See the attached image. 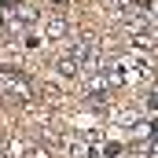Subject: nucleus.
Segmentation results:
<instances>
[{"label": "nucleus", "mask_w": 158, "mask_h": 158, "mask_svg": "<svg viewBox=\"0 0 158 158\" xmlns=\"http://www.w3.org/2000/svg\"><path fill=\"white\" fill-rule=\"evenodd\" d=\"M99 66V52H96V37H77L70 48H66V55L59 59V74H66V77H74V74H81V70H96Z\"/></svg>", "instance_id": "nucleus-1"}, {"label": "nucleus", "mask_w": 158, "mask_h": 158, "mask_svg": "<svg viewBox=\"0 0 158 158\" xmlns=\"http://www.w3.org/2000/svg\"><path fill=\"white\" fill-rule=\"evenodd\" d=\"M30 85L15 74H0V96H11V99H30Z\"/></svg>", "instance_id": "nucleus-3"}, {"label": "nucleus", "mask_w": 158, "mask_h": 158, "mask_svg": "<svg viewBox=\"0 0 158 158\" xmlns=\"http://www.w3.org/2000/svg\"><path fill=\"white\" fill-rule=\"evenodd\" d=\"M0 63H19V48H0Z\"/></svg>", "instance_id": "nucleus-5"}, {"label": "nucleus", "mask_w": 158, "mask_h": 158, "mask_svg": "<svg viewBox=\"0 0 158 158\" xmlns=\"http://www.w3.org/2000/svg\"><path fill=\"white\" fill-rule=\"evenodd\" d=\"M33 22H37V7H30V4H19V7L7 11V30L11 33H26Z\"/></svg>", "instance_id": "nucleus-2"}, {"label": "nucleus", "mask_w": 158, "mask_h": 158, "mask_svg": "<svg viewBox=\"0 0 158 158\" xmlns=\"http://www.w3.org/2000/svg\"><path fill=\"white\" fill-rule=\"evenodd\" d=\"M66 37V19L63 15H48L44 22V40H63Z\"/></svg>", "instance_id": "nucleus-4"}]
</instances>
